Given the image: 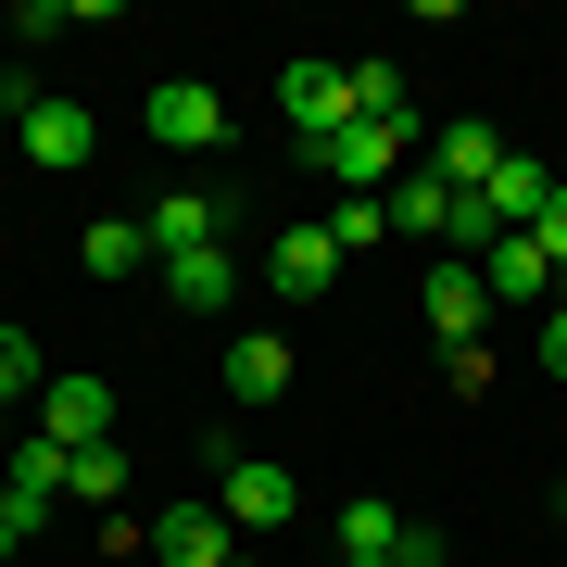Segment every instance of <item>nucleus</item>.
<instances>
[{"label": "nucleus", "instance_id": "f03ea898", "mask_svg": "<svg viewBox=\"0 0 567 567\" xmlns=\"http://www.w3.org/2000/svg\"><path fill=\"white\" fill-rule=\"evenodd\" d=\"M215 517L240 529V543H278V529L303 517V480H290V466H265V454H227V480H215Z\"/></svg>", "mask_w": 567, "mask_h": 567}, {"label": "nucleus", "instance_id": "20e7f679", "mask_svg": "<svg viewBox=\"0 0 567 567\" xmlns=\"http://www.w3.org/2000/svg\"><path fill=\"white\" fill-rule=\"evenodd\" d=\"M328 278H341V240H328V215L265 240V290H278V303H328Z\"/></svg>", "mask_w": 567, "mask_h": 567}, {"label": "nucleus", "instance_id": "6e6552de", "mask_svg": "<svg viewBox=\"0 0 567 567\" xmlns=\"http://www.w3.org/2000/svg\"><path fill=\"white\" fill-rule=\"evenodd\" d=\"M517 140H492V126H429V177H442V189H466V203H480V189H492V164H505Z\"/></svg>", "mask_w": 567, "mask_h": 567}, {"label": "nucleus", "instance_id": "aec40b11", "mask_svg": "<svg viewBox=\"0 0 567 567\" xmlns=\"http://www.w3.org/2000/svg\"><path fill=\"white\" fill-rule=\"evenodd\" d=\"M63 492H76V505H114V492H126V454H114V442H89L76 466H63Z\"/></svg>", "mask_w": 567, "mask_h": 567}, {"label": "nucleus", "instance_id": "dca6fc26", "mask_svg": "<svg viewBox=\"0 0 567 567\" xmlns=\"http://www.w3.org/2000/svg\"><path fill=\"white\" fill-rule=\"evenodd\" d=\"M278 391H290V341H265V328L227 341V404H278Z\"/></svg>", "mask_w": 567, "mask_h": 567}, {"label": "nucleus", "instance_id": "f8f14e48", "mask_svg": "<svg viewBox=\"0 0 567 567\" xmlns=\"http://www.w3.org/2000/svg\"><path fill=\"white\" fill-rule=\"evenodd\" d=\"M89 152H102V126H89V102H39V114H25V164H51V177H76Z\"/></svg>", "mask_w": 567, "mask_h": 567}, {"label": "nucleus", "instance_id": "423d86ee", "mask_svg": "<svg viewBox=\"0 0 567 567\" xmlns=\"http://www.w3.org/2000/svg\"><path fill=\"white\" fill-rule=\"evenodd\" d=\"M227 215H240L227 189H164V203L140 215V227H152V265H164V252H227Z\"/></svg>", "mask_w": 567, "mask_h": 567}, {"label": "nucleus", "instance_id": "a211bd4d", "mask_svg": "<svg viewBox=\"0 0 567 567\" xmlns=\"http://www.w3.org/2000/svg\"><path fill=\"white\" fill-rule=\"evenodd\" d=\"M454 215H466V189H442L429 164H404V189H391V227H416V240H454Z\"/></svg>", "mask_w": 567, "mask_h": 567}, {"label": "nucleus", "instance_id": "ddd939ff", "mask_svg": "<svg viewBox=\"0 0 567 567\" xmlns=\"http://www.w3.org/2000/svg\"><path fill=\"white\" fill-rule=\"evenodd\" d=\"M152 543H164V567H227V555H240V529H227L215 505H164Z\"/></svg>", "mask_w": 567, "mask_h": 567}, {"label": "nucleus", "instance_id": "393cba45", "mask_svg": "<svg viewBox=\"0 0 567 567\" xmlns=\"http://www.w3.org/2000/svg\"><path fill=\"white\" fill-rule=\"evenodd\" d=\"M227 567H265V555H252V543H240V555H227Z\"/></svg>", "mask_w": 567, "mask_h": 567}, {"label": "nucleus", "instance_id": "2eb2a0df", "mask_svg": "<svg viewBox=\"0 0 567 567\" xmlns=\"http://www.w3.org/2000/svg\"><path fill=\"white\" fill-rule=\"evenodd\" d=\"M480 290H492V303H543V290H555L543 240H492V252H480Z\"/></svg>", "mask_w": 567, "mask_h": 567}, {"label": "nucleus", "instance_id": "f257e3e1", "mask_svg": "<svg viewBox=\"0 0 567 567\" xmlns=\"http://www.w3.org/2000/svg\"><path fill=\"white\" fill-rule=\"evenodd\" d=\"M429 140H416V114L404 126H328V140H316V164H328V177H341V189H379V203H391V189H404V164H416Z\"/></svg>", "mask_w": 567, "mask_h": 567}, {"label": "nucleus", "instance_id": "6ab92c4d", "mask_svg": "<svg viewBox=\"0 0 567 567\" xmlns=\"http://www.w3.org/2000/svg\"><path fill=\"white\" fill-rule=\"evenodd\" d=\"M328 240H341V252L391 240V203H379V189H341V203H328Z\"/></svg>", "mask_w": 567, "mask_h": 567}, {"label": "nucleus", "instance_id": "0eeeda50", "mask_svg": "<svg viewBox=\"0 0 567 567\" xmlns=\"http://www.w3.org/2000/svg\"><path fill=\"white\" fill-rule=\"evenodd\" d=\"M152 140L164 152H215L227 140V102H215L203 76H152Z\"/></svg>", "mask_w": 567, "mask_h": 567}, {"label": "nucleus", "instance_id": "7ed1b4c3", "mask_svg": "<svg viewBox=\"0 0 567 567\" xmlns=\"http://www.w3.org/2000/svg\"><path fill=\"white\" fill-rule=\"evenodd\" d=\"M278 114L303 126V152H316L328 126H353V63H316V51H303V63H278Z\"/></svg>", "mask_w": 567, "mask_h": 567}, {"label": "nucleus", "instance_id": "f3484780", "mask_svg": "<svg viewBox=\"0 0 567 567\" xmlns=\"http://www.w3.org/2000/svg\"><path fill=\"white\" fill-rule=\"evenodd\" d=\"M76 265H89V278H140V265H152V227H140V215L76 227Z\"/></svg>", "mask_w": 567, "mask_h": 567}, {"label": "nucleus", "instance_id": "5701e85b", "mask_svg": "<svg viewBox=\"0 0 567 567\" xmlns=\"http://www.w3.org/2000/svg\"><path fill=\"white\" fill-rule=\"evenodd\" d=\"M543 365L567 379V303H543Z\"/></svg>", "mask_w": 567, "mask_h": 567}, {"label": "nucleus", "instance_id": "4be33fe9", "mask_svg": "<svg viewBox=\"0 0 567 567\" xmlns=\"http://www.w3.org/2000/svg\"><path fill=\"white\" fill-rule=\"evenodd\" d=\"M529 240H543V265L567 278V177H555V203H543V227H529Z\"/></svg>", "mask_w": 567, "mask_h": 567}, {"label": "nucleus", "instance_id": "b1692460", "mask_svg": "<svg viewBox=\"0 0 567 567\" xmlns=\"http://www.w3.org/2000/svg\"><path fill=\"white\" fill-rule=\"evenodd\" d=\"M0 454H13V404H0Z\"/></svg>", "mask_w": 567, "mask_h": 567}, {"label": "nucleus", "instance_id": "39448f33", "mask_svg": "<svg viewBox=\"0 0 567 567\" xmlns=\"http://www.w3.org/2000/svg\"><path fill=\"white\" fill-rule=\"evenodd\" d=\"M543 203H555V164H543V152H505V164H492V189H480V227H492V240H529Z\"/></svg>", "mask_w": 567, "mask_h": 567}, {"label": "nucleus", "instance_id": "9b49d317", "mask_svg": "<svg viewBox=\"0 0 567 567\" xmlns=\"http://www.w3.org/2000/svg\"><path fill=\"white\" fill-rule=\"evenodd\" d=\"M164 303L177 316H227L240 303V252H164Z\"/></svg>", "mask_w": 567, "mask_h": 567}, {"label": "nucleus", "instance_id": "9d476101", "mask_svg": "<svg viewBox=\"0 0 567 567\" xmlns=\"http://www.w3.org/2000/svg\"><path fill=\"white\" fill-rule=\"evenodd\" d=\"M39 429H51L63 454H89V442L114 429V391H102V379H63V365H51V391H39Z\"/></svg>", "mask_w": 567, "mask_h": 567}, {"label": "nucleus", "instance_id": "412c9836", "mask_svg": "<svg viewBox=\"0 0 567 567\" xmlns=\"http://www.w3.org/2000/svg\"><path fill=\"white\" fill-rule=\"evenodd\" d=\"M25 391H51V365H39L25 328H0V404H25Z\"/></svg>", "mask_w": 567, "mask_h": 567}, {"label": "nucleus", "instance_id": "a878e982", "mask_svg": "<svg viewBox=\"0 0 567 567\" xmlns=\"http://www.w3.org/2000/svg\"><path fill=\"white\" fill-rule=\"evenodd\" d=\"M126 567H164V555H126Z\"/></svg>", "mask_w": 567, "mask_h": 567}, {"label": "nucleus", "instance_id": "1a4fd4ad", "mask_svg": "<svg viewBox=\"0 0 567 567\" xmlns=\"http://www.w3.org/2000/svg\"><path fill=\"white\" fill-rule=\"evenodd\" d=\"M429 328H442L454 353L492 328V290H480V265H466V252H442V265H429Z\"/></svg>", "mask_w": 567, "mask_h": 567}, {"label": "nucleus", "instance_id": "4468645a", "mask_svg": "<svg viewBox=\"0 0 567 567\" xmlns=\"http://www.w3.org/2000/svg\"><path fill=\"white\" fill-rule=\"evenodd\" d=\"M404 505H341V567H404Z\"/></svg>", "mask_w": 567, "mask_h": 567}]
</instances>
